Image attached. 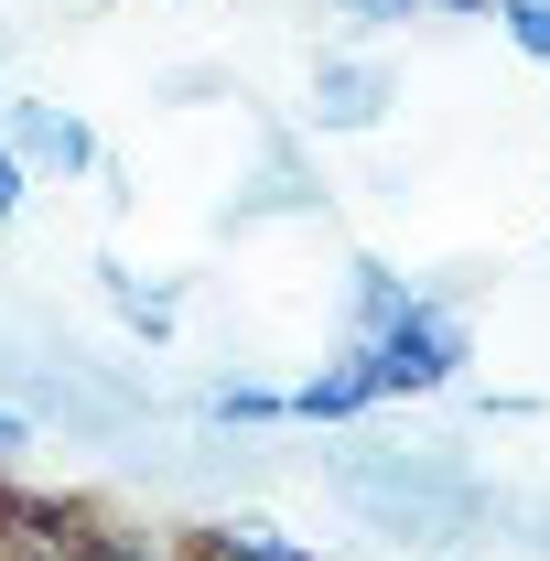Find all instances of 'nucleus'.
Listing matches in <instances>:
<instances>
[{
    "instance_id": "1",
    "label": "nucleus",
    "mask_w": 550,
    "mask_h": 561,
    "mask_svg": "<svg viewBox=\"0 0 550 561\" xmlns=\"http://www.w3.org/2000/svg\"><path fill=\"white\" fill-rule=\"evenodd\" d=\"M335 496L400 551H475V540H496V486L443 443H356V454H335Z\"/></svg>"
},
{
    "instance_id": "2",
    "label": "nucleus",
    "mask_w": 550,
    "mask_h": 561,
    "mask_svg": "<svg viewBox=\"0 0 550 561\" xmlns=\"http://www.w3.org/2000/svg\"><path fill=\"white\" fill-rule=\"evenodd\" d=\"M356 367H367V389L378 400H421V389H443L465 356H475V335H465V313L454 302H432V291H411V313L400 324H378V335H356Z\"/></svg>"
},
{
    "instance_id": "3",
    "label": "nucleus",
    "mask_w": 550,
    "mask_h": 561,
    "mask_svg": "<svg viewBox=\"0 0 550 561\" xmlns=\"http://www.w3.org/2000/svg\"><path fill=\"white\" fill-rule=\"evenodd\" d=\"M0 140L22 151V173H98V130L55 108V98H11L0 108Z\"/></svg>"
},
{
    "instance_id": "4",
    "label": "nucleus",
    "mask_w": 550,
    "mask_h": 561,
    "mask_svg": "<svg viewBox=\"0 0 550 561\" xmlns=\"http://www.w3.org/2000/svg\"><path fill=\"white\" fill-rule=\"evenodd\" d=\"M0 561H87V518H76L66 496L0 486Z\"/></svg>"
},
{
    "instance_id": "5",
    "label": "nucleus",
    "mask_w": 550,
    "mask_h": 561,
    "mask_svg": "<svg viewBox=\"0 0 550 561\" xmlns=\"http://www.w3.org/2000/svg\"><path fill=\"white\" fill-rule=\"evenodd\" d=\"M313 119L324 130H378L389 119V66L378 55H324L313 66Z\"/></svg>"
},
{
    "instance_id": "6",
    "label": "nucleus",
    "mask_w": 550,
    "mask_h": 561,
    "mask_svg": "<svg viewBox=\"0 0 550 561\" xmlns=\"http://www.w3.org/2000/svg\"><path fill=\"white\" fill-rule=\"evenodd\" d=\"M356 411H378V389H367L356 356L324 367V378H302V389H280V421H356Z\"/></svg>"
},
{
    "instance_id": "7",
    "label": "nucleus",
    "mask_w": 550,
    "mask_h": 561,
    "mask_svg": "<svg viewBox=\"0 0 550 561\" xmlns=\"http://www.w3.org/2000/svg\"><path fill=\"white\" fill-rule=\"evenodd\" d=\"M98 280H108V302H119V324H130V335H151V346L173 335V291H162V280H140L130 260H98Z\"/></svg>"
},
{
    "instance_id": "8",
    "label": "nucleus",
    "mask_w": 550,
    "mask_h": 561,
    "mask_svg": "<svg viewBox=\"0 0 550 561\" xmlns=\"http://www.w3.org/2000/svg\"><path fill=\"white\" fill-rule=\"evenodd\" d=\"M195 551H206V561H313L302 540H280L271 518H216V529L195 540Z\"/></svg>"
},
{
    "instance_id": "9",
    "label": "nucleus",
    "mask_w": 550,
    "mask_h": 561,
    "mask_svg": "<svg viewBox=\"0 0 550 561\" xmlns=\"http://www.w3.org/2000/svg\"><path fill=\"white\" fill-rule=\"evenodd\" d=\"M345 313H356V335H378V324H400V313H411V280L389 271V260H356V291H345Z\"/></svg>"
},
{
    "instance_id": "10",
    "label": "nucleus",
    "mask_w": 550,
    "mask_h": 561,
    "mask_svg": "<svg viewBox=\"0 0 550 561\" xmlns=\"http://www.w3.org/2000/svg\"><path fill=\"white\" fill-rule=\"evenodd\" d=\"M87 561H195V551L162 529H87Z\"/></svg>"
},
{
    "instance_id": "11",
    "label": "nucleus",
    "mask_w": 550,
    "mask_h": 561,
    "mask_svg": "<svg viewBox=\"0 0 550 561\" xmlns=\"http://www.w3.org/2000/svg\"><path fill=\"white\" fill-rule=\"evenodd\" d=\"M485 11L507 22V44H518V55H540V66H550V0H485Z\"/></svg>"
},
{
    "instance_id": "12",
    "label": "nucleus",
    "mask_w": 550,
    "mask_h": 561,
    "mask_svg": "<svg viewBox=\"0 0 550 561\" xmlns=\"http://www.w3.org/2000/svg\"><path fill=\"white\" fill-rule=\"evenodd\" d=\"M206 421H280V389H249V378H238V389L206 400Z\"/></svg>"
},
{
    "instance_id": "13",
    "label": "nucleus",
    "mask_w": 550,
    "mask_h": 561,
    "mask_svg": "<svg viewBox=\"0 0 550 561\" xmlns=\"http://www.w3.org/2000/svg\"><path fill=\"white\" fill-rule=\"evenodd\" d=\"M11 216H22V151L0 140V227H11Z\"/></svg>"
},
{
    "instance_id": "14",
    "label": "nucleus",
    "mask_w": 550,
    "mask_h": 561,
    "mask_svg": "<svg viewBox=\"0 0 550 561\" xmlns=\"http://www.w3.org/2000/svg\"><path fill=\"white\" fill-rule=\"evenodd\" d=\"M335 11H356V22H411L421 0H335Z\"/></svg>"
},
{
    "instance_id": "15",
    "label": "nucleus",
    "mask_w": 550,
    "mask_h": 561,
    "mask_svg": "<svg viewBox=\"0 0 550 561\" xmlns=\"http://www.w3.org/2000/svg\"><path fill=\"white\" fill-rule=\"evenodd\" d=\"M22 443H33V411H11V400H0V465H11Z\"/></svg>"
},
{
    "instance_id": "16",
    "label": "nucleus",
    "mask_w": 550,
    "mask_h": 561,
    "mask_svg": "<svg viewBox=\"0 0 550 561\" xmlns=\"http://www.w3.org/2000/svg\"><path fill=\"white\" fill-rule=\"evenodd\" d=\"M421 11H485V0H421Z\"/></svg>"
}]
</instances>
